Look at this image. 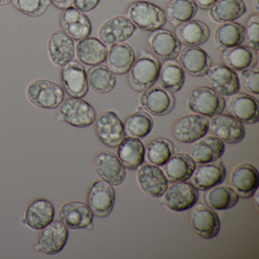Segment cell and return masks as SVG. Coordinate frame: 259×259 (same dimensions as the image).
Returning a JSON list of instances; mask_svg holds the SVG:
<instances>
[{
    "label": "cell",
    "mask_w": 259,
    "mask_h": 259,
    "mask_svg": "<svg viewBox=\"0 0 259 259\" xmlns=\"http://www.w3.org/2000/svg\"><path fill=\"white\" fill-rule=\"evenodd\" d=\"M160 61L154 54L146 50H141L128 71V81L130 87L137 92H143L153 87L159 78Z\"/></svg>",
    "instance_id": "1"
},
{
    "label": "cell",
    "mask_w": 259,
    "mask_h": 259,
    "mask_svg": "<svg viewBox=\"0 0 259 259\" xmlns=\"http://www.w3.org/2000/svg\"><path fill=\"white\" fill-rule=\"evenodd\" d=\"M26 95L33 105L45 110L58 108L65 99L63 88L48 79H37L30 83Z\"/></svg>",
    "instance_id": "2"
},
{
    "label": "cell",
    "mask_w": 259,
    "mask_h": 259,
    "mask_svg": "<svg viewBox=\"0 0 259 259\" xmlns=\"http://www.w3.org/2000/svg\"><path fill=\"white\" fill-rule=\"evenodd\" d=\"M127 15L135 26L150 32L161 29L166 22L164 11L155 4L146 1L133 3L128 7Z\"/></svg>",
    "instance_id": "3"
},
{
    "label": "cell",
    "mask_w": 259,
    "mask_h": 259,
    "mask_svg": "<svg viewBox=\"0 0 259 259\" xmlns=\"http://www.w3.org/2000/svg\"><path fill=\"white\" fill-rule=\"evenodd\" d=\"M189 110L196 114L213 117L225 109V100L211 88L201 86L194 89L188 97Z\"/></svg>",
    "instance_id": "4"
},
{
    "label": "cell",
    "mask_w": 259,
    "mask_h": 259,
    "mask_svg": "<svg viewBox=\"0 0 259 259\" xmlns=\"http://www.w3.org/2000/svg\"><path fill=\"white\" fill-rule=\"evenodd\" d=\"M59 107V116L61 120L77 128L90 126L96 119L94 107L81 98H66Z\"/></svg>",
    "instance_id": "5"
},
{
    "label": "cell",
    "mask_w": 259,
    "mask_h": 259,
    "mask_svg": "<svg viewBox=\"0 0 259 259\" xmlns=\"http://www.w3.org/2000/svg\"><path fill=\"white\" fill-rule=\"evenodd\" d=\"M198 189L188 182H177L163 195L164 205L172 211L181 212L192 208L198 201Z\"/></svg>",
    "instance_id": "6"
},
{
    "label": "cell",
    "mask_w": 259,
    "mask_h": 259,
    "mask_svg": "<svg viewBox=\"0 0 259 259\" xmlns=\"http://www.w3.org/2000/svg\"><path fill=\"white\" fill-rule=\"evenodd\" d=\"M94 123L98 139L110 148L117 147L126 136L124 124L117 115L110 110L100 113Z\"/></svg>",
    "instance_id": "7"
},
{
    "label": "cell",
    "mask_w": 259,
    "mask_h": 259,
    "mask_svg": "<svg viewBox=\"0 0 259 259\" xmlns=\"http://www.w3.org/2000/svg\"><path fill=\"white\" fill-rule=\"evenodd\" d=\"M209 119L199 114H189L177 119L172 127V136L179 142L192 144L208 133Z\"/></svg>",
    "instance_id": "8"
},
{
    "label": "cell",
    "mask_w": 259,
    "mask_h": 259,
    "mask_svg": "<svg viewBox=\"0 0 259 259\" xmlns=\"http://www.w3.org/2000/svg\"><path fill=\"white\" fill-rule=\"evenodd\" d=\"M69 230L60 221L54 220L41 230L35 249L48 255H56L63 251L69 239Z\"/></svg>",
    "instance_id": "9"
},
{
    "label": "cell",
    "mask_w": 259,
    "mask_h": 259,
    "mask_svg": "<svg viewBox=\"0 0 259 259\" xmlns=\"http://www.w3.org/2000/svg\"><path fill=\"white\" fill-rule=\"evenodd\" d=\"M208 132L229 145L239 143L245 136L243 124L231 115L224 113L216 115L210 119Z\"/></svg>",
    "instance_id": "10"
},
{
    "label": "cell",
    "mask_w": 259,
    "mask_h": 259,
    "mask_svg": "<svg viewBox=\"0 0 259 259\" xmlns=\"http://www.w3.org/2000/svg\"><path fill=\"white\" fill-rule=\"evenodd\" d=\"M94 168L100 179L111 186H119L126 177L125 166L111 151H102L97 154Z\"/></svg>",
    "instance_id": "11"
},
{
    "label": "cell",
    "mask_w": 259,
    "mask_h": 259,
    "mask_svg": "<svg viewBox=\"0 0 259 259\" xmlns=\"http://www.w3.org/2000/svg\"><path fill=\"white\" fill-rule=\"evenodd\" d=\"M116 194L111 185L103 180L95 181L87 195V204L94 215L104 218L110 214L114 207Z\"/></svg>",
    "instance_id": "12"
},
{
    "label": "cell",
    "mask_w": 259,
    "mask_h": 259,
    "mask_svg": "<svg viewBox=\"0 0 259 259\" xmlns=\"http://www.w3.org/2000/svg\"><path fill=\"white\" fill-rule=\"evenodd\" d=\"M210 88L222 97H230L240 90L239 75L225 64L210 66L205 74Z\"/></svg>",
    "instance_id": "13"
},
{
    "label": "cell",
    "mask_w": 259,
    "mask_h": 259,
    "mask_svg": "<svg viewBox=\"0 0 259 259\" xmlns=\"http://www.w3.org/2000/svg\"><path fill=\"white\" fill-rule=\"evenodd\" d=\"M225 108L242 123L255 124L259 120L258 101L251 95L238 93L227 97Z\"/></svg>",
    "instance_id": "14"
},
{
    "label": "cell",
    "mask_w": 259,
    "mask_h": 259,
    "mask_svg": "<svg viewBox=\"0 0 259 259\" xmlns=\"http://www.w3.org/2000/svg\"><path fill=\"white\" fill-rule=\"evenodd\" d=\"M189 213L192 229L202 239H213L221 229V222L216 212L207 205L198 204L192 207Z\"/></svg>",
    "instance_id": "15"
},
{
    "label": "cell",
    "mask_w": 259,
    "mask_h": 259,
    "mask_svg": "<svg viewBox=\"0 0 259 259\" xmlns=\"http://www.w3.org/2000/svg\"><path fill=\"white\" fill-rule=\"evenodd\" d=\"M134 24L125 16H116L104 22L98 31L100 40L105 45L124 43L136 31Z\"/></svg>",
    "instance_id": "16"
},
{
    "label": "cell",
    "mask_w": 259,
    "mask_h": 259,
    "mask_svg": "<svg viewBox=\"0 0 259 259\" xmlns=\"http://www.w3.org/2000/svg\"><path fill=\"white\" fill-rule=\"evenodd\" d=\"M148 42L154 57L162 61L175 60L181 52V42L169 30L161 28L154 31Z\"/></svg>",
    "instance_id": "17"
},
{
    "label": "cell",
    "mask_w": 259,
    "mask_h": 259,
    "mask_svg": "<svg viewBox=\"0 0 259 259\" xmlns=\"http://www.w3.org/2000/svg\"><path fill=\"white\" fill-rule=\"evenodd\" d=\"M61 81L63 90L72 98H84L89 92L85 69L79 62L72 60L63 66Z\"/></svg>",
    "instance_id": "18"
},
{
    "label": "cell",
    "mask_w": 259,
    "mask_h": 259,
    "mask_svg": "<svg viewBox=\"0 0 259 259\" xmlns=\"http://www.w3.org/2000/svg\"><path fill=\"white\" fill-rule=\"evenodd\" d=\"M230 184L239 198H251L258 189V172L251 163H241L232 170Z\"/></svg>",
    "instance_id": "19"
},
{
    "label": "cell",
    "mask_w": 259,
    "mask_h": 259,
    "mask_svg": "<svg viewBox=\"0 0 259 259\" xmlns=\"http://www.w3.org/2000/svg\"><path fill=\"white\" fill-rule=\"evenodd\" d=\"M139 102L147 113L161 116L172 111L176 100L172 93L162 88L151 87L142 92Z\"/></svg>",
    "instance_id": "20"
},
{
    "label": "cell",
    "mask_w": 259,
    "mask_h": 259,
    "mask_svg": "<svg viewBox=\"0 0 259 259\" xmlns=\"http://www.w3.org/2000/svg\"><path fill=\"white\" fill-rule=\"evenodd\" d=\"M60 24L63 31L75 40H82L92 34V25L90 19L84 13L73 7L62 11Z\"/></svg>",
    "instance_id": "21"
},
{
    "label": "cell",
    "mask_w": 259,
    "mask_h": 259,
    "mask_svg": "<svg viewBox=\"0 0 259 259\" xmlns=\"http://www.w3.org/2000/svg\"><path fill=\"white\" fill-rule=\"evenodd\" d=\"M137 180L142 190L152 198L163 196L168 188L166 176L156 165H141L138 169Z\"/></svg>",
    "instance_id": "22"
},
{
    "label": "cell",
    "mask_w": 259,
    "mask_h": 259,
    "mask_svg": "<svg viewBox=\"0 0 259 259\" xmlns=\"http://www.w3.org/2000/svg\"><path fill=\"white\" fill-rule=\"evenodd\" d=\"M60 222L68 229L79 230L88 228L93 223L94 214L89 205L80 201H70L59 210Z\"/></svg>",
    "instance_id": "23"
},
{
    "label": "cell",
    "mask_w": 259,
    "mask_h": 259,
    "mask_svg": "<svg viewBox=\"0 0 259 259\" xmlns=\"http://www.w3.org/2000/svg\"><path fill=\"white\" fill-rule=\"evenodd\" d=\"M227 170L224 162L218 159L195 167L192 174V185L198 190L206 191L221 185L225 180Z\"/></svg>",
    "instance_id": "24"
},
{
    "label": "cell",
    "mask_w": 259,
    "mask_h": 259,
    "mask_svg": "<svg viewBox=\"0 0 259 259\" xmlns=\"http://www.w3.org/2000/svg\"><path fill=\"white\" fill-rule=\"evenodd\" d=\"M179 63L184 72L194 77L204 76L211 66L208 54L199 47L183 48L179 55Z\"/></svg>",
    "instance_id": "25"
},
{
    "label": "cell",
    "mask_w": 259,
    "mask_h": 259,
    "mask_svg": "<svg viewBox=\"0 0 259 259\" xmlns=\"http://www.w3.org/2000/svg\"><path fill=\"white\" fill-rule=\"evenodd\" d=\"M73 40L64 31L54 32L48 43V51L51 62L58 67H63L75 57Z\"/></svg>",
    "instance_id": "26"
},
{
    "label": "cell",
    "mask_w": 259,
    "mask_h": 259,
    "mask_svg": "<svg viewBox=\"0 0 259 259\" xmlns=\"http://www.w3.org/2000/svg\"><path fill=\"white\" fill-rule=\"evenodd\" d=\"M225 151V145L221 139L214 136H204L192 143L189 154L195 163H210L221 159Z\"/></svg>",
    "instance_id": "27"
},
{
    "label": "cell",
    "mask_w": 259,
    "mask_h": 259,
    "mask_svg": "<svg viewBox=\"0 0 259 259\" xmlns=\"http://www.w3.org/2000/svg\"><path fill=\"white\" fill-rule=\"evenodd\" d=\"M55 218L54 204L45 198H37L31 201L25 213V224L34 230H43Z\"/></svg>",
    "instance_id": "28"
},
{
    "label": "cell",
    "mask_w": 259,
    "mask_h": 259,
    "mask_svg": "<svg viewBox=\"0 0 259 259\" xmlns=\"http://www.w3.org/2000/svg\"><path fill=\"white\" fill-rule=\"evenodd\" d=\"M75 54L80 63L92 66L102 64L107 60L108 50L99 39L87 37L78 42Z\"/></svg>",
    "instance_id": "29"
},
{
    "label": "cell",
    "mask_w": 259,
    "mask_h": 259,
    "mask_svg": "<svg viewBox=\"0 0 259 259\" xmlns=\"http://www.w3.org/2000/svg\"><path fill=\"white\" fill-rule=\"evenodd\" d=\"M221 57L226 66L234 71H241L256 67L258 63L257 51L248 46L235 47L221 51Z\"/></svg>",
    "instance_id": "30"
},
{
    "label": "cell",
    "mask_w": 259,
    "mask_h": 259,
    "mask_svg": "<svg viewBox=\"0 0 259 259\" xmlns=\"http://www.w3.org/2000/svg\"><path fill=\"white\" fill-rule=\"evenodd\" d=\"M196 163L190 154H174L164 164L165 176L170 183L187 181L192 177Z\"/></svg>",
    "instance_id": "31"
},
{
    "label": "cell",
    "mask_w": 259,
    "mask_h": 259,
    "mask_svg": "<svg viewBox=\"0 0 259 259\" xmlns=\"http://www.w3.org/2000/svg\"><path fill=\"white\" fill-rule=\"evenodd\" d=\"M175 34L183 45L187 47H199L210 38V31L204 22L191 20L176 26Z\"/></svg>",
    "instance_id": "32"
},
{
    "label": "cell",
    "mask_w": 259,
    "mask_h": 259,
    "mask_svg": "<svg viewBox=\"0 0 259 259\" xmlns=\"http://www.w3.org/2000/svg\"><path fill=\"white\" fill-rule=\"evenodd\" d=\"M117 147V157L127 169L136 170L143 164L145 148L139 139L125 137Z\"/></svg>",
    "instance_id": "33"
},
{
    "label": "cell",
    "mask_w": 259,
    "mask_h": 259,
    "mask_svg": "<svg viewBox=\"0 0 259 259\" xmlns=\"http://www.w3.org/2000/svg\"><path fill=\"white\" fill-rule=\"evenodd\" d=\"M134 50L128 44L112 45L107 54V64L115 75L128 73L136 60Z\"/></svg>",
    "instance_id": "34"
},
{
    "label": "cell",
    "mask_w": 259,
    "mask_h": 259,
    "mask_svg": "<svg viewBox=\"0 0 259 259\" xmlns=\"http://www.w3.org/2000/svg\"><path fill=\"white\" fill-rule=\"evenodd\" d=\"M203 201L213 210H227L237 204L239 196L230 186L218 185L206 190L203 194Z\"/></svg>",
    "instance_id": "35"
},
{
    "label": "cell",
    "mask_w": 259,
    "mask_h": 259,
    "mask_svg": "<svg viewBox=\"0 0 259 259\" xmlns=\"http://www.w3.org/2000/svg\"><path fill=\"white\" fill-rule=\"evenodd\" d=\"M246 13L243 0H218L210 9V19L217 23L233 22Z\"/></svg>",
    "instance_id": "36"
},
{
    "label": "cell",
    "mask_w": 259,
    "mask_h": 259,
    "mask_svg": "<svg viewBox=\"0 0 259 259\" xmlns=\"http://www.w3.org/2000/svg\"><path fill=\"white\" fill-rule=\"evenodd\" d=\"M86 75L89 87L96 93L101 95L110 93L116 85V75L106 65L91 66Z\"/></svg>",
    "instance_id": "37"
},
{
    "label": "cell",
    "mask_w": 259,
    "mask_h": 259,
    "mask_svg": "<svg viewBox=\"0 0 259 259\" xmlns=\"http://www.w3.org/2000/svg\"><path fill=\"white\" fill-rule=\"evenodd\" d=\"M198 12L194 0H170L165 7L166 21L172 26H178L192 20Z\"/></svg>",
    "instance_id": "38"
},
{
    "label": "cell",
    "mask_w": 259,
    "mask_h": 259,
    "mask_svg": "<svg viewBox=\"0 0 259 259\" xmlns=\"http://www.w3.org/2000/svg\"><path fill=\"white\" fill-rule=\"evenodd\" d=\"M158 79L162 89L172 94L177 93L184 85L186 73L180 63L169 60L160 66Z\"/></svg>",
    "instance_id": "39"
},
{
    "label": "cell",
    "mask_w": 259,
    "mask_h": 259,
    "mask_svg": "<svg viewBox=\"0 0 259 259\" xmlns=\"http://www.w3.org/2000/svg\"><path fill=\"white\" fill-rule=\"evenodd\" d=\"M214 41L222 49L240 46L245 41L244 27L236 22L223 23L215 31Z\"/></svg>",
    "instance_id": "40"
},
{
    "label": "cell",
    "mask_w": 259,
    "mask_h": 259,
    "mask_svg": "<svg viewBox=\"0 0 259 259\" xmlns=\"http://www.w3.org/2000/svg\"><path fill=\"white\" fill-rule=\"evenodd\" d=\"M174 144L166 138L153 139L147 145L145 154L151 164L164 166L165 163L175 154Z\"/></svg>",
    "instance_id": "41"
},
{
    "label": "cell",
    "mask_w": 259,
    "mask_h": 259,
    "mask_svg": "<svg viewBox=\"0 0 259 259\" xmlns=\"http://www.w3.org/2000/svg\"><path fill=\"white\" fill-rule=\"evenodd\" d=\"M154 121L149 113L139 110L130 115L124 122L125 133L132 137L143 139L150 134Z\"/></svg>",
    "instance_id": "42"
},
{
    "label": "cell",
    "mask_w": 259,
    "mask_h": 259,
    "mask_svg": "<svg viewBox=\"0 0 259 259\" xmlns=\"http://www.w3.org/2000/svg\"><path fill=\"white\" fill-rule=\"evenodd\" d=\"M18 11L30 17H39L45 14L51 5L50 0H12Z\"/></svg>",
    "instance_id": "43"
},
{
    "label": "cell",
    "mask_w": 259,
    "mask_h": 259,
    "mask_svg": "<svg viewBox=\"0 0 259 259\" xmlns=\"http://www.w3.org/2000/svg\"><path fill=\"white\" fill-rule=\"evenodd\" d=\"M239 83L245 92L253 95H259V69L257 67L248 68L241 71Z\"/></svg>",
    "instance_id": "44"
},
{
    "label": "cell",
    "mask_w": 259,
    "mask_h": 259,
    "mask_svg": "<svg viewBox=\"0 0 259 259\" xmlns=\"http://www.w3.org/2000/svg\"><path fill=\"white\" fill-rule=\"evenodd\" d=\"M245 30V41L248 48L259 51V18L257 14L252 15L247 21Z\"/></svg>",
    "instance_id": "45"
},
{
    "label": "cell",
    "mask_w": 259,
    "mask_h": 259,
    "mask_svg": "<svg viewBox=\"0 0 259 259\" xmlns=\"http://www.w3.org/2000/svg\"><path fill=\"white\" fill-rule=\"evenodd\" d=\"M101 0H72V5L83 13H90L97 8Z\"/></svg>",
    "instance_id": "46"
},
{
    "label": "cell",
    "mask_w": 259,
    "mask_h": 259,
    "mask_svg": "<svg viewBox=\"0 0 259 259\" xmlns=\"http://www.w3.org/2000/svg\"><path fill=\"white\" fill-rule=\"evenodd\" d=\"M50 2L56 8L62 10H66V9L72 7V0H50Z\"/></svg>",
    "instance_id": "47"
},
{
    "label": "cell",
    "mask_w": 259,
    "mask_h": 259,
    "mask_svg": "<svg viewBox=\"0 0 259 259\" xmlns=\"http://www.w3.org/2000/svg\"><path fill=\"white\" fill-rule=\"evenodd\" d=\"M197 7L201 10H210L218 0H194Z\"/></svg>",
    "instance_id": "48"
},
{
    "label": "cell",
    "mask_w": 259,
    "mask_h": 259,
    "mask_svg": "<svg viewBox=\"0 0 259 259\" xmlns=\"http://www.w3.org/2000/svg\"><path fill=\"white\" fill-rule=\"evenodd\" d=\"M251 3H252V7L254 11H255L256 14H257L259 11L258 0H251Z\"/></svg>",
    "instance_id": "49"
},
{
    "label": "cell",
    "mask_w": 259,
    "mask_h": 259,
    "mask_svg": "<svg viewBox=\"0 0 259 259\" xmlns=\"http://www.w3.org/2000/svg\"><path fill=\"white\" fill-rule=\"evenodd\" d=\"M12 3V0H0V7H6L10 5Z\"/></svg>",
    "instance_id": "50"
}]
</instances>
